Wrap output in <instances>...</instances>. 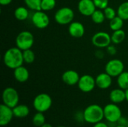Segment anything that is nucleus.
<instances>
[{
    "label": "nucleus",
    "mask_w": 128,
    "mask_h": 127,
    "mask_svg": "<svg viewBox=\"0 0 128 127\" xmlns=\"http://www.w3.org/2000/svg\"><path fill=\"white\" fill-rule=\"evenodd\" d=\"M3 61L4 65L9 69H16L23 64L22 51L18 47H11L6 50L3 56Z\"/></svg>",
    "instance_id": "obj_1"
},
{
    "label": "nucleus",
    "mask_w": 128,
    "mask_h": 127,
    "mask_svg": "<svg viewBox=\"0 0 128 127\" xmlns=\"http://www.w3.org/2000/svg\"><path fill=\"white\" fill-rule=\"evenodd\" d=\"M84 121L86 123L95 124L102 121L104 118V108L98 104H92L87 106L83 112Z\"/></svg>",
    "instance_id": "obj_2"
},
{
    "label": "nucleus",
    "mask_w": 128,
    "mask_h": 127,
    "mask_svg": "<svg viewBox=\"0 0 128 127\" xmlns=\"http://www.w3.org/2000/svg\"><path fill=\"white\" fill-rule=\"evenodd\" d=\"M52 100L51 97L45 93L38 94L33 100V107L38 112H47L52 106Z\"/></svg>",
    "instance_id": "obj_3"
},
{
    "label": "nucleus",
    "mask_w": 128,
    "mask_h": 127,
    "mask_svg": "<svg viewBox=\"0 0 128 127\" xmlns=\"http://www.w3.org/2000/svg\"><path fill=\"white\" fill-rule=\"evenodd\" d=\"M34 36L28 31H22L20 32L15 40L16 46L22 51L31 49L34 44Z\"/></svg>",
    "instance_id": "obj_4"
},
{
    "label": "nucleus",
    "mask_w": 128,
    "mask_h": 127,
    "mask_svg": "<svg viewBox=\"0 0 128 127\" xmlns=\"http://www.w3.org/2000/svg\"><path fill=\"white\" fill-rule=\"evenodd\" d=\"M54 18L56 22L59 25H69L74 20V12L69 7H62L56 12Z\"/></svg>",
    "instance_id": "obj_5"
},
{
    "label": "nucleus",
    "mask_w": 128,
    "mask_h": 127,
    "mask_svg": "<svg viewBox=\"0 0 128 127\" xmlns=\"http://www.w3.org/2000/svg\"><path fill=\"white\" fill-rule=\"evenodd\" d=\"M104 118L109 123L117 124L118 121L122 117V113L120 107L115 103H110L104 108Z\"/></svg>",
    "instance_id": "obj_6"
},
{
    "label": "nucleus",
    "mask_w": 128,
    "mask_h": 127,
    "mask_svg": "<svg viewBox=\"0 0 128 127\" xmlns=\"http://www.w3.org/2000/svg\"><path fill=\"white\" fill-rule=\"evenodd\" d=\"M20 97L17 91L11 87L6 88L2 92L3 103L12 109L16 106L19 103Z\"/></svg>",
    "instance_id": "obj_7"
},
{
    "label": "nucleus",
    "mask_w": 128,
    "mask_h": 127,
    "mask_svg": "<svg viewBox=\"0 0 128 127\" xmlns=\"http://www.w3.org/2000/svg\"><path fill=\"white\" fill-rule=\"evenodd\" d=\"M124 64L118 58L111 59L105 65V72L112 77H118L124 70Z\"/></svg>",
    "instance_id": "obj_8"
},
{
    "label": "nucleus",
    "mask_w": 128,
    "mask_h": 127,
    "mask_svg": "<svg viewBox=\"0 0 128 127\" xmlns=\"http://www.w3.org/2000/svg\"><path fill=\"white\" fill-rule=\"evenodd\" d=\"M32 22L34 27L39 29L46 28L50 24V17L46 11L36 10L32 16Z\"/></svg>",
    "instance_id": "obj_9"
},
{
    "label": "nucleus",
    "mask_w": 128,
    "mask_h": 127,
    "mask_svg": "<svg viewBox=\"0 0 128 127\" xmlns=\"http://www.w3.org/2000/svg\"><path fill=\"white\" fill-rule=\"evenodd\" d=\"M92 42L94 46L99 49L106 48L112 43L111 35L106 31H98L92 36Z\"/></svg>",
    "instance_id": "obj_10"
},
{
    "label": "nucleus",
    "mask_w": 128,
    "mask_h": 127,
    "mask_svg": "<svg viewBox=\"0 0 128 127\" xmlns=\"http://www.w3.org/2000/svg\"><path fill=\"white\" fill-rule=\"evenodd\" d=\"M77 85L81 91L84 93H89L94 89L96 86V81L92 76L86 74L80 76Z\"/></svg>",
    "instance_id": "obj_11"
},
{
    "label": "nucleus",
    "mask_w": 128,
    "mask_h": 127,
    "mask_svg": "<svg viewBox=\"0 0 128 127\" xmlns=\"http://www.w3.org/2000/svg\"><path fill=\"white\" fill-rule=\"evenodd\" d=\"M96 9L93 0H80L78 2V10L83 16H91Z\"/></svg>",
    "instance_id": "obj_12"
},
{
    "label": "nucleus",
    "mask_w": 128,
    "mask_h": 127,
    "mask_svg": "<svg viewBox=\"0 0 128 127\" xmlns=\"http://www.w3.org/2000/svg\"><path fill=\"white\" fill-rule=\"evenodd\" d=\"M14 117V115L12 108L4 103L0 106V126L4 127L9 124Z\"/></svg>",
    "instance_id": "obj_13"
},
{
    "label": "nucleus",
    "mask_w": 128,
    "mask_h": 127,
    "mask_svg": "<svg viewBox=\"0 0 128 127\" xmlns=\"http://www.w3.org/2000/svg\"><path fill=\"white\" fill-rule=\"evenodd\" d=\"M69 34L74 38H80L85 34V27L80 22L73 21L68 26Z\"/></svg>",
    "instance_id": "obj_14"
},
{
    "label": "nucleus",
    "mask_w": 128,
    "mask_h": 127,
    "mask_svg": "<svg viewBox=\"0 0 128 127\" xmlns=\"http://www.w3.org/2000/svg\"><path fill=\"white\" fill-rule=\"evenodd\" d=\"M62 79L64 83L69 86H74L78 84L80 76L79 73L73 70H68L63 73Z\"/></svg>",
    "instance_id": "obj_15"
},
{
    "label": "nucleus",
    "mask_w": 128,
    "mask_h": 127,
    "mask_svg": "<svg viewBox=\"0 0 128 127\" xmlns=\"http://www.w3.org/2000/svg\"><path fill=\"white\" fill-rule=\"evenodd\" d=\"M112 77L109 75L108 73H101L97 76L95 78L96 81V86L99 88L100 89H107L109 88L112 83Z\"/></svg>",
    "instance_id": "obj_16"
},
{
    "label": "nucleus",
    "mask_w": 128,
    "mask_h": 127,
    "mask_svg": "<svg viewBox=\"0 0 128 127\" xmlns=\"http://www.w3.org/2000/svg\"><path fill=\"white\" fill-rule=\"evenodd\" d=\"M110 100L112 103L118 104L122 103L126 100V94L125 91L118 88L111 91L110 94Z\"/></svg>",
    "instance_id": "obj_17"
},
{
    "label": "nucleus",
    "mask_w": 128,
    "mask_h": 127,
    "mask_svg": "<svg viewBox=\"0 0 128 127\" xmlns=\"http://www.w3.org/2000/svg\"><path fill=\"white\" fill-rule=\"evenodd\" d=\"M14 79L20 83L26 82L29 78V71L28 69L22 65L16 67L14 70Z\"/></svg>",
    "instance_id": "obj_18"
},
{
    "label": "nucleus",
    "mask_w": 128,
    "mask_h": 127,
    "mask_svg": "<svg viewBox=\"0 0 128 127\" xmlns=\"http://www.w3.org/2000/svg\"><path fill=\"white\" fill-rule=\"evenodd\" d=\"M14 117L18 118H24L29 114V108L26 105H17L13 109Z\"/></svg>",
    "instance_id": "obj_19"
},
{
    "label": "nucleus",
    "mask_w": 128,
    "mask_h": 127,
    "mask_svg": "<svg viewBox=\"0 0 128 127\" xmlns=\"http://www.w3.org/2000/svg\"><path fill=\"white\" fill-rule=\"evenodd\" d=\"M29 16V11L28 7L24 6H20L14 10V16L19 21H24L28 19Z\"/></svg>",
    "instance_id": "obj_20"
},
{
    "label": "nucleus",
    "mask_w": 128,
    "mask_h": 127,
    "mask_svg": "<svg viewBox=\"0 0 128 127\" xmlns=\"http://www.w3.org/2000/svg\"><path fill=\"white\" fill-rule=\"evenodd\" d=\"M126 37V33L124 30L119 29L117 31H114L111 35L112 43L114 44H120L122 43Z\"/></svg>",
    "instance_id": "obj_21"
},
{
    "label": "nucleus",
    "mask_w": 128,
    "mask_h": 127,
    "mask_svg": "<svg viewBox=\"0 0 128 127\" xmlns=\"http://www.w3.org/2000/svg\"><path fill=\"white\" fill-rule=\"evenodd\" d=\"M117 84L118 88L124 91L128 89V71H124L117 77Z\"/></svg>",
    "instance_id": "obj_22"
},
{
    "label": "nucleus",
    "mask_w": 128,
    "mask_h": 127,
    "mask_svg": "<svg viewBox=\"0 0 128 127\" xmlns=\"http://www.w3.org/2000/svg\"><path fill=\"white\" fill-rule=\"evenodd\" d=\"M110 28L112 31H117L119 29H122V27L124 25V19H122L118 15L114 17L112 19L110 20Z\"/></svg>",
    "instance_id": "obj_23"
},
{
    "label": "nucleus",
    "mask_w": 128,
    "mask_h": 127,
    "mask_svg": "<svg viewBox=\"0 0 128 127\" xmlns=\"http://www.w3.org/2000/svg\"><path fill=\"white\" fill-rule=\"evenodd\" d=\"M91 17L92 21L95 24H101L106 19V16L104 13V10L100 9H96L95 11L91 16Z\"/></svg>",
    "instance_id": "obj_24"
},
{
    "label": "nucleus",
    "mask_w": 128,
    "mask_h": 127,
    "mask_svg": "<svg viewBox=\"0 0 128 127\" xmlns=\"http://www.w3.org/2000/svg\"><path fill=\"white\" fill-rule=\"evenodd\" d=\"M117 15L124 20H128V1H124L118 6Z\"/></svg>",
    "instance_id": "obj_25"
},
{
    "label": "nucleus",
    "mask_w": 128,
    "mask_h": 127,
    "mask_svg": "<svg viewBox=\"0 0 128 127\" xmlns=\"http://www.w3.org/2000/svg\"><path fill=\"white\" fill-rule=\"evenodd\" d=\"M41 1L42 0H24L26 6L32 10H41Z\"/></svg>",
    "instance_id": "obj_26"
},
{
    "label": "nucleus",
    "mask_w": 128,
    "mask_h": 127,
    "mask_svg": "<svg viewBox=\"0 0 128 127\" xmlns=\"http://www.w3.org/2000/svg\"><path fill=\"white\" fill-rule=\"evenodd\" d=\"M45 116L43 112H37L32 118V124L34 126L38 127H40L43 124H44L46 122Z\"/></svg>",
    "instance_id": "obj_27"
},
{
    "label": "nucleus",
    "mask_w": 128,
    "mask_h": 127,
    "mask_svg": "<svg viewBox=\"0 0 128 127\" xmlns=\"http://www.w3.org/2000/svg\"><path fill=\"white\" fill-rule=\"evenodd\" d=\"M22 55L24 62L26 64H32L35 60V54L31 49L22 51Z\"/></svg>",
    "instance_id": "obj_28"
},
{
    "label": "nucleus",
    "mask_w": 128,
    "mask_h": 127,
    "mask_svg": "<svg viewBox=\"0 0 128 127\" xmlns=\"http://www.w3.org/2000/svg\"><path fill=\"white\" fill-rule=\"evenodd\" d=\"M56 5V0H42L41 1V10L44 11H50L54 9Z\"/></svg>",
    "instance_id": "obj_29"
},
{
    "label": "nucleus",
    "mask_w": 128,
    "mask_h": 127,
    "mask_svg": "<svg viewBox=\"0 0 128 127\" xmlns=\"http://www.w3.org/2000/svg\"><path fill=\"white\" fill-rule=\"evenodd\" d=\"M103 10H104V13L105 14V16H106V19L111 20V19H112L114 17H116L117 16V10H116L112 7L108 6L105 9H104Z\"/></svg>",
    "instance_id": "obj_30"
},
{
    "label": "nucleus",
    "mask_w": 128,
    "mask_h": 127,
    "mask_svg": "<svg viewBox=\"0 0 128 127\" xmlns=\"http://www.w3.org/2000/svg\"><path fill=\"white\" fill-rule=\"evenodd\" d=\"M98 9L104 10L109 6V0H93Z\"/></svg>",
    "instance_id": "obj_31"
},
{
    "label": "nucleus",
    "mask_w": 128,
    "mask_h": 127,
    "mask_svg": "<svg viewBox=\"0 0 128 127\" xmlns=\"http://www.w3.org/2000/svg\"><path fill=\"white\" fill-rule=\"evenodd\" d=\"M106 50H107L108 54H110V55H115L117 53L116 48L112 45H110L108 47H106Z\"/></svg>",
    "instance_id": "obj_32"
},
{
    "label": "nucleus",
    "mask_w": 128,
    "mask_h": 127,
    "mask_svg": "<svg viewBox=\"0 0 128 127\" xmlns=\"http://www.w3.org/2000/svg\"><path fill=\"white\" fill-rule=\"evenodd\" d=\"M128 120L125 119L124 117H122V118L118 121L117 124H118V125H119V126L127 127V125H128Z\"/></svg>",
    "instance_id": "obj_33"
},
{
    "label": "nucleus",
    "mask_w": 128,
    "mask_h": 127,
    "mask_svg": "<svg viewBox=\"0 0 128 127\" xmlns=\"http://www.w3.org/2000/svg\"><path fill=\"white\" fill-rule=\"evenodd\" d=\"M95 56L99 58V59H101V58H104V52L102 51V50H97L95 52Z\"/></svg>",
    "instance_id": "obj_34"
},
{
    "label": "nucleus",
    "mask_w": 128,
    "mask_h": 127,
    "mask_svg": "<svg viewBox=\"0 0 128 127\" xmlns=\"http://www.w3.org/2000/svg\"><path fill=\"white\" fill-rule=\"evenodd\" d=\"M109 127L106 124H105V123H104V122L100 121V122H99V123H97V124H94V127Z\"/></svg>",
    "instance_id": "obj_35"
},
{
    "label": "nucleus",
    "mask_w": 128,
    "mask_h": 127,
    "mask_svg": "<svg viewBox=\"0 0 128 127\" xmlns=\"http://www.w3.org/2000/svg\"><path fill=\"white\" fill-rule=\"evenodd\" d=\"M13 0H0V4L3 6H6L10 4Z\"/></svg>",
    "instance_id": "obj_36"
},
{
    "label": "nucleus",
    "mask_w": 128,
    "mask_h": 127,
    "mask_svg": "<svg viewBox=\"0 0 128 127\" xmlns=\"http://www.w3.org/2000/svg\"><path fill=\"white\" fill-rule=\"evenodd\" d=\"M40 127H52V126L50 124H48V123H45L44 124H43Z\"/></svg>",
    "instance_id": "obj_37"
},
{
    "label": "nucleus",
    "mask_w": 128,
    "mask_h": 127,
    "mask_svg": "<svg viewBox=\"0 0 128 127\" xmlns=\"http://www.w3.org/2000/svg\"><path fill=\"white\" fill-rule=\"evenodd\" d=\"M125 94H126V100L128 102V89L125 91Z\"/></svg>",
    "instance_id": "obj_38"
},
{
    "label": "nucleus",
    "mask_w": 128,
    "mask_h": 127,
    "mask_svg": "<svg viewBox=\"0 0 128 127\" xmlns=\"http://www.w3.org/2000/svg\"><path fill=\"white\" fill-rule=\"evenodd\" d=\"M115 127H124V126H119V125H117V126H116Z\"/></svg>",
    "instance_id": "obj_39"
},
{
    "label": "nucleus",
    "mask_w": 128,
    "mask_h": 127,
    "mask_svg": "<svg viewBox=\"0 0 128 127\" xmlns=\"http://www.w3.org/2000/svg\"><path fill=\"white\" fill-rule=\"evenodd\" d=\"M63 127V126H59V127Z\"/></svg>",
    "instance_id": "obj_40"
},
{
    "label": "nucleus",
    "mask_w": 128,
    "mask_h": 127,
    "mask_svg": "<svg viewBox=\"0 0 128 127\" xmlns=\"http://www.w3.org/2000/svg\"><path fill=\"white\" fill-rule=\"evenodd\" d=\"M127 127H128V125H127Z\"/></svg>",
    "instance_id": "obj_41"
}]
</instances>
